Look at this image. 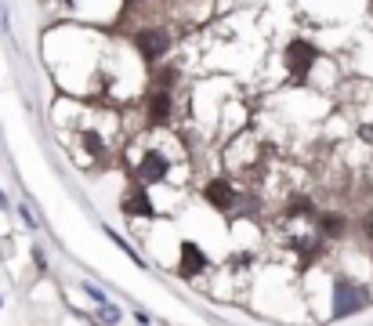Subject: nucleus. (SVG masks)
Instances as JSON below:
<instances>
[{
	"instance_id": "f257e3e1",
	"label": "nucleus",
	"mask_w": 373,
	"mask_h": 326,
	"mask_svg": "<svg viewBox=\"0 0 373 326\" xmlns=\"http://www.w3.org/2000/svg\"><path fill=\"white\" fill-rule=\"evenodd\" d=\"M359 308H366V290L355 286L348 279H337L333 283V316H355Z\"/></svg>"
},
{
	"instance_id": "f03ea898",
	"label": "nucleus",
	"mask_w": 373,
	"mask_h": 326,
	"mask_svg": "<svg viewBox=\"0 0 373 326\" xmlns=\"http://www.w3.org/2000/svg\"><path fill=\"white\" fill-rule=\"evenodd\" d=\"M312 62H315V47H312V44L298 40V44H290V47H287V66H290V73H293L298 80H304V77H308Z\"/></svg>"
},
{
	"instance_id": "7ed1b4c3",
	"label": "nucleus",
	"mask_w": 373,
	"mask_h": 326,
	"mask_svg": "<svg viewBox=\"0 0 373 326\" xmlns=\"http://www.w3.org/2000/svg\"><path fill=\"white\" fill-rule=\"evenodd\" d=\"M167 44H171V36H167L163 29H141L138 36H134V47L141 55H145L149 62H156L163 51H167Z\"/></svg>"
},
{
	"instance_id": "20e7f679",
	"label": "nucleus",
	"mask_w": 373,
	"mask_h": 326,
	"mask_svg": "<svg viewBox=\"0 0 373 326\" xmlns=\"http://www.w3.org/2000/svg\"><path fill=\"white\" fill-rule=\"evenodd\" d=\"M138 181L141 185H152V181H160L163 178V174H167V156H160V153H149L145 160H141L138 163Z\"/></svg>"
},
{
	"instance_id": "39448f33",
	"label": "nucleus",
	"mask_w": 373,
	"mask_h": 326,
	"mask_svg": "<svg viewBox=\"0 0 373 326\" xmlns=\"http://www.w3.org/2000/svg\"><path fill=\"white\" fill-rule=\"evenodd\" d=\"M203 196H207V203L217 207V210H228L236 203V192H232V185H228V181H210Z\"/></svg>"
},
{
	"instance_id": "423d86ee",
	"label": "nucleus",
	"mask_w": 373,
	"mask_h": 326,
	"mask_svg": "<svg viewBox=\"0 0 373 326\" xmlns=\"http://www.w3.org/2000/svg\"><path fill=\"white\" fill-rule=\"evenodd\" d=\"M203 265H207L203 250L192 247V243H185V247H182V275H196V272H203Z\"/></svg>"
},
{
	"instance_id": "0eeeda50",
	"label": "nucleus",
	"mask_w": 373,
	"mask_h": 326,
	"mask_svg": "<svg viewBox=\"0 0 373 326\" xmlns=\"http://www.w3.org/2000/svg\"><path fill=\"white\" fill-rule=\"evenodd\" d=\"M167 116H171V95L160 91V95H152L149 98V123H167Z\"/></svg>"
},
{
	"instance_id": "6e6552de",
	"label": "nucleus",
	"mask_w": 373,
	"mask_h": 326,
	"mask_svg": "<svg viewBox=\"0 0 373 326\" xmlns=\"http://www.w3.org/2000/svg\"><path fill=\"white\" fill-rule=\"evenodd\" d=\"M123 210H127V214H141V218H149V214H152V203H149V196L141 192V189H134L131 196L123 199Z\"/></svg>"
},
{
	"instance_id": "1a4fd4ad",
	"label": "nucleus",
	"mask_w": 373,
	"mask_h": 326,
	"mask_svg": "<svg viewBox=\"0 0 373 326\" xmlns=\"http://www.w3.org/2000/svg\"><path fill=\"white\" fill-rule=\"evenodd\" d=\"M98 316H101V323H120V308L117 305H112V301H101V305H98Z\"/></svg>"
},
{
	"instance_id": "9d476101",
	"label": "nucleus",
	"mask_w": 373,
	"mask_h": 326,
	"mask_svg": "<svg viewBox=\"0 0 373 326\" xmlns=\"http://www.w3.org/2000/svg\"><path fill=\"white\" fill-rule=\"evenodd\" d=\"M323 229L333 236V232H341V229H344V221H341V218H333V214H326V218H323Z\"/></svg>"
},
{
	"instance_id": "9b49d317",
	"label": "nucleus",
	"mask_w": 373,
	"mask_h": 326,
	"mask_svg": "<svg viewBox=\"0 0 373 326\" xmlns=\"http://www.w3.org/2000/svg\"><path fill=\"white\" fill-rule=\"evenodd\" d=\"M19 214H22V221L29 225V229H36V225H40V221L33 218V210H29V207H19Z\"/></svg>"
},
{
	"instance_id": "f8f14e48",
	"label": "nucleus",
	"mask_w": 373,
	"mask_h": 326,
	"mask_svg": "<svg viewBox=\"0 0 373 326\" xmlns=\"http://www.w3.org/2000/svg\"><path fill=\"white\" fill-rule=\"evenodd\" d=\"M0 207H4V210L11 207V203H8V196H4V192H0Z\"/></svg>"
},
{
	"instance_id": "ddd939ff",
	"label": "nucleus",
	"mask_w": 373,
	"mask_h": 326,
	"mask_svg": "<svg viewBox=\"0 0 373 326\" xmlns=\"http://www.w3.org/2000/svg\"><path fill=\"white\" fill-rule=\"evenodd\" d=\"M370 236H373V225H370Z\"/></svg>"
}]
</instances>
